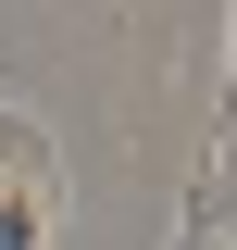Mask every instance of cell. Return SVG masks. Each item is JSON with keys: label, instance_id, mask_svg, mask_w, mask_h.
<instances>
[{"label": "cell", "instance_id": "obj_1", "mask_svg": "<svg viewBox=\"0 0 237 250\" xmlns=\"http://www.w3.org/2000/svg\"><path fill=\"white\" fill-rule=\"evenodd\" d=\"M0 250H50V150L0 175Z\"/></svg>", "mask_w": 237, "mask_h": 250}]
</instances>
